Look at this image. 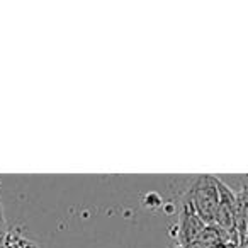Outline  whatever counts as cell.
I'll return each instance as SVG.
<instances>
[{"label": "cell", "mask_w": 248, "mask_h": 248, "mask_svg": "<svg viewBox=\"0 0 248 248\" xmlns=\"http://www.w3.org/2000/svg\"><path fill=\"white\" fill-rule=\"evenodd\" d=\"M182 194H187L194 206L197 216L206 224H213L217 204H219V189H217V177L214 175H194L189 177L187 189ZM180 194V196H182ZM179 197V196H177ZM175 199V197H173Z\"/></svg>", "instance_id": "1"}, {"label": "cell", "mask_w": 248, "mask_h": 248, "mask_svg": "<svg viewBox=\"0 0 248 248\" xmlns=\"http://www.w3.org/2000/svg\"><path fill=\"white\" fill-rule=\"evenodd\" d=\"M5 248H39V245L29 236H26L19 228H12L5 236Z\"/></svg>", "instance_id": "2"}, {"label": "cell", "mask_w": 248, "mask_h": 248, "mask_svg": "<svg viewBox=\"0 0 248 248\" xmlns=\"http://www.w3.org/2000/svg\"><path fill=\"white\" fill-rule=\"evenodd\" d=\"M163 204L165 202H163L162 196L156 192H148V194H145V197H143V207H146V209H150V211L162 209Z\"/></svg>", "instance_id": "3"}, {"label": "cell", "mask_w": 248, "mask_h": 248, "mask_svg": "<svg viewBox=\"0 0 248 248\" xmlns=\"http://www.w3.org/2000/svg\"><path fill=\"white\" fill-rule=\"evenodd\" d=\"M234 182L238 186V190H248V175H234Z\"/></svg>", "instance_id": "4"}, {"label": "cell", "mask_w": 248, "mask_h": 248, "mask_svg": "<svg viewBox=\"0 0 248 248\" xmlns=\"http://www.w3.org/2000/svg\"><path fill=\"white\" fill-rule=\"evenodd\" d=\"M182 248H206V247H202V245L197 241V243H190V245H187V247H182Z\"/></svg>", "instance_id": "5"}, {"label": "cell", "mask_w": 248, "mask_h": 248, "mask_svg": "<svg viewBox=\"0 0 248 248\" xmlns=\"http://www.w3.org/2000/svg\"><path fill=\"white\" fill-rule=\"evenodd\" d=\"M217 248H234V247H217Z\"/></svg>", "instance_id": "6"}]
</instances>
